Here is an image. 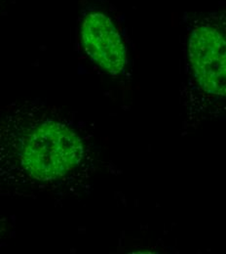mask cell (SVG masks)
<instances>
[{
    "instance_id": "cell-1",
    "label": "cell",
    "mask_w": 226,
    "mask_h": 254,
    "mask_svg": "<svg viewBox=\"0 0 226 254\" xmlns=\"http://www.w3.org/2000/svg\"><path fill=\"white\" fill-rule=\"evenodd\" d=\"M93 134L73 112L35 100L0 110V189L18 196L67 197L97 169Z\"/></svg>"
},
{
    "instance_id": "cell-2",
    "label": "cell",
    "mask_w": 226,
    "mask_h": 254,
    "mask_svg": "<svg viewBox=\"0 0 226 254\" xmlns=\"http://www.w3.org/2000/svg\"><path fill=\"white\" fill-rule=\"evenodd\" d=\"M226 13L225 9L185 13L188 111L222 110L226 99Z\"/></svg>"
},
{
    "instance_id": "cell-3",
    "label": "cell",
    "mask_w": 226,
    "mask_h": 254,
    "mask_svg": "<svg viewBox=\"0 0 226 254\" xmlns=\"http://www.w3.org/2000/svg\"><path fill=\"white\" fill-rule=\"evenodd\" d=\"M79 36L86 55L111 76L122 74L128 51L113 8L105 0H79Z\"/></svg>"
},
{
    "instance_id": "cell-4",
    "label": "cell",
    "mask_w": 226,
    "mask_h": 254,
    "mask_svg": "<svg viewBox=\"0 0 226 254\" xmlns=\"http://www.w3.org/2000/svg\"><path fill=\"white\" fill-rule=\"evenodd\" d=\"M6 229H7V227H6V221H5L4 219L0 218V242H1V240H2V238H3V236H4V234L6 233Z\"/></svg>"
},
{
    "instance_id": "cell-5",
    "label": "cell",
    "mask_w": 226,
    "mask_h": 254,
    "mask_svg": "<svg viewBox=\"0 0 226 254\" xmlns=\"http://www.w3.org/2000/svg\"><path fill=\"white\" fill-rule=\"evenodd\" d=\"M8 2H9V0H0V7H1V6H3L4 4L8 3Z\"/></svg>"
}]
</instances>
